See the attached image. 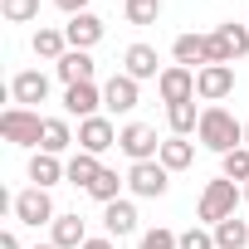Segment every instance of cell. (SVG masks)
<instances>
[{"mask_svg": "<svg viewBox=\"0 0 249 249\" xmlns=\"http://www.w3.org/2000/svg\"><path fill=\"white\" fill-rule=\"evenodd\" d=\"M117 127H112V117H88V122H78V152H93V157H103L107 147H117Z\"/></svg>", "mask_w": 249, "mask_h": 249, "instance_id": "9", "label": "cell"}, {"mask_svg": "<svg viewBox=\"0 0 249 249\" xmlns=\"http://www.w3.org/2000/svg\"><path fill=\"white\" fill-rule=\"evenodd\" d=\"M122 73L127 78H161V69H157V49L152 44H127V54H122Z\"/></svg>", "mask_w": 249, "mask_h": 249, "instance_id": "15", "label": "cell"}, {"mask_svg": "<svg viewBox=\"0 0 249 249\" xmlns=\"http://www.w3.org/2000/svg\"><path fill=\"white\" fill-rule=\"evenodd\" d=\"M35 249H54V244H35Z\"/></svg>", "mask_w": 249, "mask_h": 249, "instance_id": "37", "label": "cell"}, {"mask_svg": "<svg viewBox=\"0 0 249 249\" xmlns=\"http://www.w3.org/2000/svg\"><path fill=\"white\" fill-rule=\"evenodd\" d=\"M244 200H249V186H244Z\"/></svg>", "mask_w": 249, "mask_h": 249, "instance_id": "38", "label": "cell"}, {"mask_svg": "<svg viewBox=\"0 0 249 249\" xmlns=\"http://www.w3.org/2000/svg\"><path fill=\"white\" fill-rule=\"evenodd\" d=\"M117 147L127 152L132 161H157L161 157V142H157V127H147V122H127L117 137Z\"/></svg>", "mask_w": 249, "mask_h": 249, "instance_id": "7", "label": "cell"}, {"mask_svg": "<svg viewBox=\"0 0 249 249\" xmlns=\"http://www.w3.org/2000/svg\"><path fill=\"white\" fill-rule=\"evenodd\" d=\"M171 54H176V64H200L205 69V35H176V44H171Z\"/></svg>", "mask_w": 249, "mask_h": 249, "instance_id": "24", "label": "cell"}, {"mask_svg": "<svg viewBox=\"0 0 249 249\" xmlns=\"http://www.w3.org/2000/svg\"><path fill=\"white\" fill-rule=\"evenodd\" d=\"M234 93V69L230 64H205L196 69V98L200 103H225Z\"/></svg>", "mask_w": 249, "mask_h": 249, "instance_id": "6", "label": "cell"}, {"mask_svg": "<svg viewBox=\"0 0 249 249\" xmlns=\"http://www.w3.org/2000/svg\"><path fill=\"white\" fill-rule=\"evenodd\" d=\"M157 161H161L166 171H186V166L196 161V147H191L186 137H166V142H161V157H157Z\"/></svg>", "mask_w": 249, "mask_h": 249, "instance_id": "21", "label": "cell"}, {"mask_svg": "<svg viewBox=\"0 0 249 249\" xmlns=\"http://www.w3.org/2000/svg\"><path fill=\"white\" fill-rule=\"evenodd\" d=\"M54 5H59V10L73 20V15H83V10H88V0H54Z\"/></svg>", "mask_w": 249, "mask_h": 249, "instance_id": "33", "label": "cell"}, {"mask_svg": "<svg viewBox=\"0 0 249 249\" xmlns=\"http://www.w3.org/2000/svg\"><path fill=\"white\" fill-rule=\"evenodd\" d=\"M117 191H122V176H117V171H107V166H103V171H98V181L88 186V196H93L98 205H112V200H122Z\"/></svg>", "mask_w": 249, "mask_h": 249, "instance_id": "28", "label": "cell"}, {"mask_svg": "<svg viewBox=\"0 0 249 249\" xmlns=\"http://www.w3.org/2000/svg\"><path fill=\"white\" fill-rule=\"evenodd\" d=\"M10 98H15V107H35V103H44V98H49V73H39V69H20V73L10 78Z\"/></svg>", "mask_w": 249, "mask_h": 249, "instance_id": "10", "label": "cell"}, {"mask_svg": "<svg viewBox=\"0 0 249 249\" xmlns=\"http://www.w3.org/2000/svg\"><path fill=\"white\" fill-rule=\"evenodd\" d=\"M0 132L10 147H39L44 142V117L35 107H5L0 112Z\"/></svg>", "mask_w": 249, "mask_h": 249, "instance_id": "3", "label": "cell"}, {"mask_svg": "<svg viewBox=\"0 0 249 249\" xmlns=\"http://www.w3.org/2000/svg\"><path fill=\"white\" fill-rule=\"evenodd\" d=\"M200 112H205V107H196V98H191V103H171V107H166L171 137H191V132L200 127Z\"/></svg>", "mask_w": 249, "mask_h": 249, "instance_id": "20", "label": "cell"}, {"mask_svg": "<svg viewBox=\"0 0 249 249\" xmlns=\"http://www.w3.org/2000/svg\"><path fill=\"white\" fill-rule=\"evenodd\" d=\"M64 35H69V49H83V54H88V49L103 39V20H98L93 10H83V15H73V20L64 25Z\"/></svg>", "mask_w": 249, "mask_h": 249, "instance_id": "13", "label": "cell"}, {"mask_svg": "<svg viewBox=\"0 0 249 249\" xmlns=\"http://www.w3.org/2000/svg\"><path fill=\"white\" fill-rule=\"evenodd\" d=\"M220 171H225L230 181H244V186H249V147L225 152V157H220Z\"/></svg>", "mask_w": 249, "mask_h": 249, "instance_id": "30", "label": "cell"}, {"mask_svg": "<svg viewBox=\"0 0 249 249\" xmlns=\"http://www.w3.org/2000/svg\"><path fill=\"white\" fill-rule=\"evenodd\" d=\"M35 54L59 64V59L69 54V35H64V30H39V35H35Z\"/></svg>", "mask_w": 249, "mask_h": 249, "instance_id": "26", "label": "cell"}, {"mask_svg": "<svg viewBox=\"0 0 249 249\" xmlns=\"http://www.w3.org/2000/svg\"><path fill=\"white\" fill-rule=\"evenodd\" d=\"M10 210H15V220L20 225H54L59 220V210H54V200H49V191H39V186H30V191H20V196H10Z\"/></svg>", "mask_w": 249, "mask_h": 249, "instance_id": "4", "label": "cell"}, {"mask_svg": "<svg viewBox=\"0 0 249 249\" xmlns=\"http://www.w3.org/2000/svg\"><path fill=\"white\" fill-rule=\"evenodd\" d=\"M83 249H117V244H112V239H107V234H103V239H88V244H83Z\"/></svg>", "mask_w": 249, "mask_h": 249, "instance_id": "35", "label": "cell"}, {"mask_svg": "<svg viewBox=\"0 0 249 249\" xmlns=\"http://www.w3.org/2000/svg\"><path fill=\"white\" fill-rule=\"evenodd\" d=\"M196 137H200V147H210V152H234V147H244V122L230 112V107H220V103H210L205 112H200V127H196Z\"/></svg>", "mask_w": 249, "mask_h": 249, "instance_id": "1", "label": "cell"}, {"mask_svg": "<svg viewBox=\"0 0 249 249\" xmlns=\"http://www.w3.org/2000/svg\"><path fill=\"white\" fill-rule=\"evenodd\" d=\"M69 176V161H59V157H49V152H35L30 157V181L39 186V191H49L54 181H64Z\"/></svg>", "mask_w": 249, "mask_h": 249, "instance_id": "18", "label": "cell"}, {"mask_svg": "<svg viewBox=\"0 0 249 249\" xmlns=\"http://www.w3.org/2000/svg\"><path fill=\"white\" fill-rule=\"evenodd\" d=\"M0 249H20V234H15V230H5V234H0Z\"/></svg>", "mask_w": 249, "mask_h": 249, "instance_id": "34", "label": "cell"}, {"mask_svg": "<svg viewBox=\"0 0 249 249\" xmlns=\"http://www.w3.org/2000/svg\"><path fill=\"white\" fill-rule=\"evenodd\" d=\"M244 147H249V122H244Z\"/></svg>", "mask_w": 249, "mask_h": 249, "instance_id": "36", "label": "cell"}, {"mask_svg": "<svg viewBox=\"0 0 249 249\" xmlns=\"http://www.w3.org/2000/svg\"><path fill=\"white\" fill-rule=\"evenodd\" d=\"M127 186H132V196H142V200H161L166 186H171V171H166L161 161H132Z\"/></svg>", "mask_w": 249, "mask_h": 249, "instance_id": "5", "label": "cell"}, {"mask_svg": "<svg viewBox=\"0 0 249 249\" xmlns=\"http://www.w3.org/2000/svg\"><path fill=\"white\" fill-rule=\"evenodd\" d=\"M54 73L64 78V88H73V83H93V59H88L83 49H69V54L54 64Z\"/></svg>", "mask_w": 249, "mask_h": 249, "instance_id": "17", "label": "cell"}, {"mask_svg": "<svg viewBox=\"0 0 249 249\" xmlns=\"http://www.w3.org/2000/svg\"><path fill=\"white\" fill-rule=\"evenodd\" d=\"M0 15L10 25H30V20H39V0H0Z\"/></svg>", "mask_w": 249, "mask_h": 249, "instance_id": "29", "label": "cell"}, {"mask_svg": "<svg viewBox=\"0 0 249 249\" xmlns=\"http://www.w3.org/2000/svg\"><path fill=\"white\" fill-rule=\"evenodd\" d=\"M244 200V191L230 181V176H220V181H205V191H200V205H196V215L215 230L220 220H230L234 215V205Z\"/></svg>", "mask_w": 249, "mask_h": 249, "instance_id": "2", "label": "cell"}, {"mask_svg": "<svg viewBox=\"0 0 249 249\" xmlns=\"http://www.w3.org/2000/svg\"><path fill=\"white\" fill-rule=\"evenodd\" d=\"M73 142H78V137H73V127H69L64 117H44V142H39V152H49V157H64Z\"/></svg>", "mask_w": 249, "mask_h": 249, "instance_id": "19", "label": "cell"}, {"mask_svg": "<svg viewBox=\"0 0 249 249\" xmlns=\"http://www.w3.org/2000/svg\"><path fill=\"white\" fill-rule=\"evenodd\" d=\"M215 35H220V44H225L230 64L249 54V25H234V20H225V25H215Z\"/></svg>", "mask_w": 249, "mask_h": 249, "instance_id": "22", "label": "cell"}, {"mask_svg": "<svg viewBox=\"0 0 249 249\" xmlns=\"http://www.w3.org/2000/svg\"><path fill=\"white\" fill-rule=\"evenodd\" d=\"M49 244H54V249H83V244H88L83 215H59V220L49 225Z\"/></svg>", "mask_w": 249, "mask_h": 249, "instance_id": "14", "label": "cell"}, {"mask_svg": "<svg viewBox=\"0 0 249 249\" xmlns=\"http://www.w3.org/2000/svg\"><path fill=\"white\" fill-rule=\"evenodd\" d=\"M137 78H127V73H112L107 78V88H103V107L107 112H132L137 107Z\"/></svg>", "mask_w": 249, "mask_h": 249, "instance_id": "12", "label": "cell"}, {"mask_svg": "<svg viewBox=\"0 0 249 249\" xmlns=\"http://www.w3.org/2000/svg\"><path fill=\"white\" fill-rule=\"evenodd\" d=\"M98 171H103V161H98L93 152H78V157H69V181H73V186H83V191H88V186L98 181Z\"/></svg>", "mask_w": 249, "mask_h": 249, "instance_id": "25", "label": "cell"}, {"mask_svg": "<svg viewBox=\"0 0 249 249\" xmlns=\"http://www.w3.org/2000/svg\"><path fill=\"white\" fill-rule=\"evenodd\" d=\"M157 93H161V103H166V107H171V103H191V98H196V69H186V64L161 69Z\"/></svg>", "mask_w": 249, "mask_h": 249, "instance_id": "8", "label": "cell"}, {"mask_svg": "<svg viewBox=\"0 0 249 249\" xmlns=\"http://www.w3.org/2000/svg\"><path fill=\"white\" fill-rule=\"evenodd\" d=\"M103 230H107V239L132 234V230H137V205H132V200H112V205H103Z\"/></svg>", "mask_w": 249, "mask_h": 249, "instance_id": "16", "label": "cell"}, {"mask_svg": "<svg viewBox=\"0 0 249 249\" xmlns=\"http://www.w3.org/2000/svg\"><path fill=\"white\" fill-rule=\"evenodd\" d=\"M181 249H215V230H200V225H191V230L181 234Z\"/></svg>", "mask_w": 249, "mask_h": 249, "instance_id": "32", "label": "cell"}, {"mask_svg": "<svg viewBox=\"0 0 249 249\" xmlns=\"http://www.w3.org/2000/svg\"><path fill=\"white\" fill-rule=\"evenodd\" d=\"M98 107H103V93H98L93 83H73V88H64V112H69V117L88 122V117H98Z\"/></svg>", "mask_w": 249, "mask_h": 249, "instance_id": "11", "label": "cell"}, {"mask_svg": "<svg viewBox=\"0 0 249 249\" xmlns=\"http://www.w3.org/2000/svg\"><path fill=\"white\" fill-rule=\"evenodd\" d=\"M244 244H249V220L230 215L215 225V249H244Z\"/></svg>", "mask_w": 249, "mask_h": 249, "instance_id": "23", "label": "cell"}, {"mask_svg": "<svg viewBox=\"0 0 249 249\" xmlns=\"http://www.w3.org/2000/svg\"><path fill=\"white\" fill-rule=\"evenodd\" d=\"M137 249H181V234H171V230H147L142 239H137Z\"/></svg>", "mask_w": 249, "mask_h": 249, "instance_id": "31", "label": "cell"}, {"mask_svg": "<svg viewBox=\"0 0 249 249\" xmlns=\"http://www.w3.org/2000/svg\"><path fill=\"white\" fill-rule=\"evenodd\" d=\"M127 25H157L161 20V0H122Z\"/></svg>", "mask_w": 249, "mask_h": 249, "instance_id": "27", "label": "cell"}]
</instances>
